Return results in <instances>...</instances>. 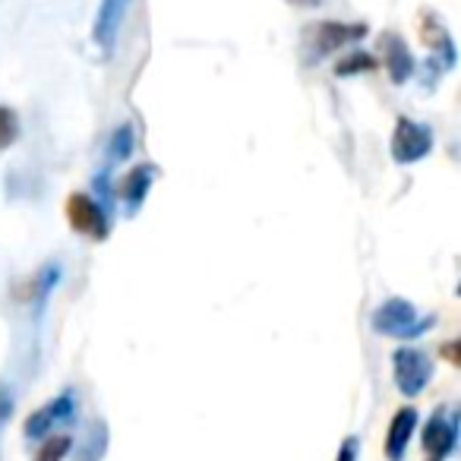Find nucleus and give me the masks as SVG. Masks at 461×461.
<instances>
[{"instance_id":"1","label":"nucleus","mask_w":461,"mask_h":461,"mask_svg":"<svg viewBox=\"0 0 461 461\" xmlns=\"http://www.w3.org/2000/svg\"><path fill=\"white\" fill-rule=\"evenodd\" d=\"M414 320H417V310L411 307V303L389 301L385 307H379L373 326L385 335H398V339H417V335L427 332V329L433 326V320H423V322H417V326H414Z\"/></svg>"},{"instance_id":"2","label":"nucleus","mask_w":461,"mask_h":461,"mask_svg":"<svg viewBox=\"0 0 461 461\" xmlns=\"http://www.w3.org/2000/svg\"><path fill=\"white\" fill-rule=\"evenodd\" d=\"M133 0H102L95 16V26H92V41L102 48V54H114L117 35H121V26L127 20V10Z\"/></svg>"},{"instance_id":"3","label":"nucleus","mask_w":461,"mask_h":461,"mask_svg":"<svg viewBox=\"0 0 461 461\" xmlns=\"http://www.w3.org/2000/svg\"><path fill=\"white\" fill-rule=\"evenodd\" d=\"M429 376H433V364H429L427 354L411 351V348H402V351L395 354V383L404 395L423 392V385L429 383Z\"/></svg>"},{"instance_id":"4","label":"nucleus","mask_w":461,"mask_h":461,"mask_svg":"<svg viewBox=\"0 0 461 461\" xmlns=\"http://www.w3.org/2000/svg\"><path fill=\"white\" fill-rule=\"evenodd\" d=\"M429 146H433L429 127H423V123H417V121H408V117L398 121L395 140H392V152H395V158L402 161V165L423 158V155L429 152Z\"/></svg>"},{"instance_id":"5","label":"nucleus","mask_w":461,"mask_h":461,"mask_svg":"<svg viewBox=\"0 0 461 461\" xmlns=\"http://www.w3.org/2000/svg\"><path fill=\"white\" fill-rule=\"evenodd\" d=\"M364 35H366V26H364V23H354V26H348V23H335V20L320 23V26L313 29L316 58L339 51V48L351 45V41H360Z\"/></svg>"},{"instance_id":"6","label":"nucleus","mask_w":461,"mask_h":461,"mask_svg":"<svg viewBox=\"0 0 461 461\" xmlns=\"http://www.w3.org/2000/svg\"><path fill=\"white\" fill-rule=\"evenodd\" d=\"M455 439H458V417H446L436 414L429 420L427 433H423V448H427V461H442L448 452L455 448Z\"/></svg>"},{"instance_id":"7","label":"nucleus","mask_w":461,"mask_h":461,"mask_svg":"<svg viewBox=\"0 0 461 461\" xmlns=\"http://www.w3.org/2000/svg\"><path fill=\"white\" fill-rule=\"evenodd\" d=\"M67 212H70V224L79 230V234H92L95 240L104 238V230H108V218H104V212L98 209L89 196H83V193L70 196Z\"/></svg>"},{"instance_id":"8","label":"nucleus","mask_w":461,"mask_h":461,"mask_svg":"<svg viewBox=\"0 0 461 461\" xmlns=\"http://www.w3.org/2000/svg\"><path fill=\"white\" fill-rule=\"evenodd\" d=\"M379 48H383L385 70H389L392 83H408L411 73H414V58H411L402 35H395V32L379 35Z\"/></svg>"},{"instance_id":"9","label":"nucleus","mask_w":461,"mask_h":461,"mask_svg":"<svg viewBox=\"0 0 461 461\" xmlns=\"http://www.w3.org/2000/svg\"><path fill=\"white\" fill-rule=\"evenodd\" d=\"M417 427V411L414 408H402L389 423V436H385V455L392 461H402L404 458V448L411 442V433Z\"/></svg>"},{"instance_id":"10","label":"nucleus","mask_w":461,"mask_h":461,"mask_svg":"<svg viewBox=\"0 0 461 461\" xmlns=\"http://www.w3.org/2000/svg\"><path fill=\"white\" fill-rule=\"evenodd\" d=\"M73 411H77V404H73V395H70V392H64V395H60L58 402H51V404H48V408H41L39 414L29 417L26 433H29V436H41V433H48L54 420H70Z\"/></svg>"},{"instance_id":"11","label":"nucleus","mask_w":461,"mask_h":461,"mask_svg":"<svg viewBox=\"0 0 461 461\" xmlns=\"http://www.w3.org/2000/svg\"><path fill=\"white\" fill-rule=\"evenodd\" d=\"M420 39L429 45V51H442V54H446V64L448 67L455 64V41H452V35H448V29L442 26L439 16H433V14L423 16V23H420Z\"/></svg>"},{"instance_id":"12","label":"nucleus","mask_w":461,"mask_h":461,"mask_svg":"<svg viewBox=\"0 0 461 461\" xmlns=\"http://www.w3.org/2000/svg\"><path fill=\"white\" fill-rule=\"evenodd\" d=\"M130 152H133V127H130V123H123V127L114 130V136L108 140V165L123 161Z\"/></svg>"},{"instance_id":"13","label":"nucleus","mask_w":461,"mask_h":461,"mask_svg":"<svg viewBox=\"0 0 461 461\" xmlns=\"http://www.w3.org/2000/svg\"><path fill=\"white\" fill-rule=\"evenodd\" d=\"M370 70H376V58L366 51H351L348 58H341L339 64H335L339 77H354V73H370Z\"/></svg>"},{"instance_id":"14","label":"nucleus","mask_w":461,"mask_h":461,"mask_svg":"<svg viewBox=\"0 0 461 461\" xmlns=\"http://www.w3.org/2000/svg\"><path fill=\"white\" fill-rule=\"evenodd\" d=\"M16 130H20V123H16V114L10 108H0V149L10 146V142L16 140Z\"/></svg>"},{"instance_id":"15","label":"nucleus","mask_w":461,"mask_h":461,"mask_svg":"<svg viewBox=\"0 0 461 461\" xmlns=\"http://www.w3.org/2000/svg\"><path fill=\"white\" fill-rule=\"evenodd\" d=\"M67 448H70V439L67 436H58V439H48L45 448L39 452V458L35 461H60L67 455Z\"/></svg>"},{"instance_id":"16","label":"nucleus","mask_w":461,"mask_h":461,"mask_svg":"<svg viewBox=\"0 0 461 461\" xmlns=\"http://www.w3.org/2000/svg\"><path fill=\"white\" fill-rule=\"evenodd\" d=\"M339 461H354V439L345 442V448H341V458Z\"/></svg>"},{"instance_id":"17","label":"nucleus","mask_w":461,"mask_h":461,"mask_svg":"<svg viewBox=\"0 0 461 461\" xmlns=\"http://www.w3.org/2000/svg\"><path fill=\"white\" fill-rule=\"evenodd\" d=\"M294 4H303V7H320L322 0H294Z\"/></svg>"}]
</instances>
